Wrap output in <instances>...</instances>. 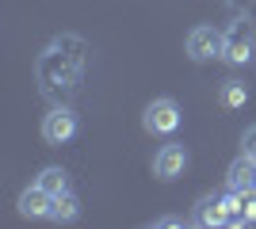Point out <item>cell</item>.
<instances>
[{"instance_id": "7a4b0ae2", "label": "cell", "mask_w": 256, "mask_h": 229, "mask_svg": "<svg viewBox=\"0 0 256 229\" xmlns=\"http://www.w3.org/2000/svg\"><path fill=\"white\" fill-rule=\"evenodd\" d=\"M180 122H184L180 103H176V99H168V96L153 99L150 107H146V115H142V126H146V134H157V138H168V134H176V130H180Z\"/></svg>"}, {"instance_id": "9c48e42d", "label": "cell", "mask_w": 256, "mask_h": 229, "mask_svg": "<svg viewBox=\"0 0 256 229\" xmlns=\"http://www.w3.org/2000/svg\"><path fill=\"white\" fill-rule=\"evenodd\" d=\"M218 103H222V107H230V111L245 107V103H248V84H245V80H237V76L222 80V88H218Z\"/></svg>"}, {"instance_id": "7c38bea8", "label": "cell", "mask_w": 256, "mask_h": 229, "mask_svg": "<svg viewBox=\"0 0 256 229\" xmlns=\"http://www.w3.org/2000/svg\"><path fill=\"white\" fill-rule=\"evenodd\" d=\"M241 153H248V157H256V122L248 126L245 134H241Z\"/></svg>"}, {"instance_id": "30bf717a", "label": "cell", "mask_w": 256, "mask_h": 229, "mask_svg": "<svg viewBox=\"0 0 256 229\" xmlns=\"http://www.w3.org/2000/svg\"><path fill=\"white\" fill-rule=\"evenodd\" d=\"M80 218V199L73 191H65V195H54V210H50V222L58 226H69V222Z\"/></svg>"}, {"instance_id": "ba28073f", "label": "cell", "mask_w": 256, "mask_h": 229, "mask_svg": "<svg viewBox=\"0 0 256 229\" xmlns=\"http://www.w3.org/2000/svg\"><path fill=\"white\" fill-rule=\"evenodd\" d=\"M195 222H199V226H222V222H230L222 195H203V199H199V214H195Z\"/></svg>"}, {"instance_id": "277c9868", "label": "cell", "mask_w": 256, "mask_h": 229, "mask_svg": "<svg viewBox=\"0 0 256 229\" xmlns=\"http://www.w3.org/2000/svg\"><path fill=\"white\" fill-rule=\"evenodd\" d=\"M76 130H80V122H76V111H69V107H58V111H50V115L42 119V142L46 145L73 142Z\"/></svg>"}, {"instance_id": "52a82bcc", "label": "cell", "mask_w": 256, "mask_h": 229, "mask_svg": "<svg viewBox=\"0 0 256 229\" xmlns=\"http://www.w3.org/2000/svg\"><path fill=\"white\" fill-rule=\"evenodd\" d=\"M50 210H54V195L42 191L38 184H31L20 195V214L23 218H50Z\"/></svg>"}, {"instance_id": "8992f818", "label": "cell", "mask_w": 256, "mask_h": 229, "mask_svg": "<svg viewBox=\"0 0 256 229\" xmlns=\"http://www.w3.org/2000/svg\"><path fill=\"white\" fill-rule=\"evenodd\" d=\"M226 187H234V191H256V157L241 153L230 164V172H226Z\"/></svg>"}, {"instance_id": "8fae6325", "label": "cell", "mask_w": 256, "mask_h": 229, "mask_svg": "<svg viewBox=\"0 0 256 229\" xmlns=\"http://www.w3.org/2000/svg\"><path fill=\"white\" fill-rule=\"evenodd\" d=\"M34 184L42 187V191H50V195H65L69 191V172L58 168V164H50V168H42V172L34 176Z\"/></svg>"}, {"instance_id": "3957f363", "label": "cell", "mask_w": 256, "mask_h": 229, "mask_svg": "<svg viewBox=\"0 0 256 229\" xmlns=\"http://www.w3.org/2000/svg\"><path fill=\"white\" fill-rule=\"evenodd\" d=\"M252 54H256L252 23H248V19L230 23V31H226V54H222V61H230V65H245V61H252Z\"/></svg>"}, {"instance_id": "6da1fadb", "label": "cell", "mask_w": 256, "mask_h": 229, "mask_svg": "<svg viewBox=\"0 0 256 229\" xmlns=\"http://www.w3.org/2000/svg\"><path fill=\"white\" fill-rule=\"evenodd\" d=\"M184 50H188L192 61H214V57L226 54V31H218V27H210V23H199V27L188 31Z\"/></svg>"}, {"instance_id": "5b68a950", "label": "cell", "mask_w": 256, "mask_h": 229, "mask_svg": "<svg viewBox=\"0 0 256 229\" xmlns=\"http://www.w3.org/2000/svg\"><path fill=\"white\" fill-rule=\"evenodd\" d=\"M184 168H188V149H184V145L168 142V145L157 149V157H153V176H157V180L172 184V180L184 176Z\"/></svg>"}]
</instances>
